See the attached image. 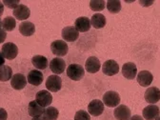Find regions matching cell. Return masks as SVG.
Returning <instances> with one entry per match:
<instances>
[{
  "instance_id": "e575fe53",
  "label": "cell",
  "mask_w": 160,
  "mask_h": 120,
  "mask_svg": "<svg viewBox=\"0 0 160 120\" xmlns=\"http://www.w3.org/2000/svg\"><path fill=\"white\" fill-rule=\"evenodd\" d=\"M130 120H144L143 119V117H141L140 115H133V116H132L131 118H130Z\"/></svg>"
},
{
  "instance_id": "cb8c5ba5",
  "label": "cell",
  "mask_w": 160,
  "mask_h": 120,
  "mask_svg": "<svg viewBox=\"0 0 160 120\" xmlns=\"http://www.w3.org/2000/svg\"><path fill=\"white\" fill-rule=\"evenodd\" d=\"M91 25L94 29H101L106 25V17L101 13H95L91 18Z\"/></svg>"
},
{
  "instance_id": "4316f807",
  "label": "cell",
  "mask_w": 160,
  "mask_h": 120,
  "mask_svg": "<svg viewBox=\"0 0 160 120\" xmlns=\"http://www.w3.org/2000/svg\"><path fill=\"white\" fill-rule=\"evenodd\" d=\"M59 115V112L56 108L54 107H48L45 109L43 117L46 120H56Z\"/></svg>"
},
{
  "instance_id": "ffe728a7",
  "label": "cell",
  "mask_w": 160,
  "mask_h": 120,
  "mask_svg": "<svg viewBox=\"0 0 160 120\" xmlns=\"http://www.w3.org/2000/svg\"><path fill=\"white\" fill-rule=\"evenodd\" d=\"M137 73V68L136 65L132 62L125 63L122 67V74L127 79H133L136 76Z\"/></svg>"
},
{
  "instance_id": "74e56055",
  "label": "cell",
  "mask_w": 160,
  "mask_h": 120,
  "mask_svg": "<svg viewBox=\"0 0 160 120\" xmlns=\"http://www.w3.org/2000/svg\"><path fill=\"white\" fill-rule=\"evenodd\" d=\"M0 27H2V21H1V19H0Z\"/></svg>"
},
{
  "instance_id": "e0dca14e",
  "label": "cell",
  "mask_w": 160,
  "mask_h": 120,
  "mask_svg": "<svg viewBox=\"0 0 160 120\" xmlns=\"http://www.w3.org/2000/svg\"><path fill=\"white\" fill-rule=\"evenodd\" d=\"M100 68H101V64H100L99 59L95 56H91L86 60L85 69L90 73H95L97 72Z\"/></svg>"
},
{
  "instance_id": "9c48e42d",
  "label": "cell",
  "mask_w": 160,
  "mask_h": 120,
  "mask_svg": "<svg viewBox=\"0 0 160 120\" xmlns=\"http://www.w3.org/2000/svg\"><path fill=\"white\" fill-rule=\"evenodd\" d=\"M113 115L117 120H130L132 112L126 105H118L113 112Z\"/></svg>"
},
{
  "instance_id": "f1b7e54d",
  "label": "cell",
  "mask_w": 160,
  "mask_h": 120,
  "mask_svg": "<svg viewBox=\"0 0 160 120\" xmlns=\"http://www.w3.org/2000/svg\"><path fill=\"white\" fill-rule=\"evenodd\" d=\"M105 6H106V2L104 0H92L90 2V8L94 12L103 11L105 9Z\"/></svg>"
},
{
  "instance_id": "d6986e66",
  "label": "cell",
  "mask_w": 160,
  "mask_h": 120,
  "mask_svg": "<svg viewBox=\"0 0 160 120\" xmlns=\"http://www.w3.org/2000/svg\"><path fill=\"white\" fill-rule=\"evenodd\" d=\"M143 117L146 120H155L156 117L160 114V110L156 105H149L146 108L143 109Z\"/></svg>"
},
{
  "instance_id": "83f0119b",
  "label": "cell",
  "mask_w": 160,
  "mask_h": 120,
  "mask_svg": "<svg viewBox=\"0 0 160 120\" xmlns=\"http://www.w3.org/2000/svg\"><path fill=\"white\" fill-rule=\"evenodd\" d=\"M106 5L108 11L111 13H118L121 11V2L119 0H109Z\"/></svg>"
},
{
  "instance_id": "5bb4252c",
  "label": "cell",
  "mask_w": 160,
  "mask_h": 120,
  "mask_svg": "<svg viewBox=\"0 0 160 120\" xmlns=\"http://www.w3.org/2000/svg\"><path fill=\"white\" fill-rule=\"evenodd\" d=\"M91 20L86 16L78 17L74 22V28L78 32H86L91 29Z\"/></svg>"
},
{
  "instance_id": "8d00e7d4",
  "label": "cell",
  "mask_w": 160,
  "mask_h": 120,
  "mask_svg": "<svg viewBox=\"0 0 160 120\" xmlns=\"http://www.w3.org/2000/svg\"><path fill=\"white\" fill-rule=\"evenodd\" d=\"M32 120H46V119L43 117V115H41V116H37V117H32Z\"/></svg>"
},
{
  "instance_id": "d6a6232c",
  "label": "cell",
  "mask_w": 160,
  "mask_h": 120,
  "mask_svg": "<svg viewBox=\"0 0 160 120\" xmlns=\"http://www.w3.org/2000/svg\"><path fill=\"white\" fill-rule=\"evenodd\" d=\"M7 118H8V113L6 110H4L3 108H0V120H7Z\"/></svg>"
},
{
  "instance_id": "8992f818",
  "label": "cell",
  "mask_w": 160,
  "mask_h": 120,
  "mask_svg": "<svg viewBox=\"0 0 160 120\" xmlns=\"http://www.w3.org/2000/svg\"><path fill=\"white\" fill-rule=\"evenodd\" d=\"M1 52H2L4 58H6L8 60H12V59H14L17 56L18 48H17V46L15 44H13L12 42H8V43H5L2 46Z\"/></svg>"
},
{
  "instance_id": "4fadbf2b",
  "label": "cell",
  "mask_w": 160,
  "mask_h": 120,
  "mask_svg": "<svg viewBox=\"0 0 160 120\" xmlns=\"http://www.w3.org/2000/svg\"><path fill=\"white\" fill-rule=\"evenodd\" d=\"M144 98L148 103L155 104L160 99V90L156 87H150L145 92Z\"/></svg>"
},
{
  "instance_id": "1f68e13d",
  "label": "cell",
  "mask_w": 160,
  "mask_h": 120,
  "mask_svg": "<svg viewBox=\"0 0 160 120\" xmlns=\"http://www.w3.org/2000/svg\"><path fill=\"white\" fill-rule=\"evenodd\" d=\"M6 37H7V32H6L3 29L0 28V44L3 43V42L5 41V40H6Z\"/></svg>"
},
{
  "instance_id": "484cf974",
  "label": "cell",
  "mask_w": 160,
  "mask_h": 120,
  "mask_svg": "<svg viewBox=\"0 0 160 120\" xmlns=\"http://www.w3.org/2000/svg\"><path fill=\"white\" fill-rule=\"evenodd\" d=\"M16 26L15 19L12 16H7L2 20V28L5 32H12Z\"/></svg>"
},
{
  "instance_id": "2e32d148",
  "label": "cell",
  "mask_w": 160,
  "mask_h": 120,
  "mask_svg": "<svg viewBox=\"0 0 160 120\" xmlns=\"http://www.w3.org/2000/svg\"><path fill=\"white\" fill-rule=\"evenodd\" d=\"M103 73L108 75V76H112L116 74L119 72V66L116 61L114 60H107V61L103 64L102 67Z\"/></svg>"
},
{
  "instance_id": "ac0fdd59",
  "label": "cell",
  "mask_w": 160,
  "mask_h": 120,
  "mask_svg": "<svg viewBox=\"0 0 160 120\" xmlns=\"http://www.w3.org/2000/svg\"><path fill=\"white\" fill-rule=\"evenodd\" d=\"M13 16L18 20H26L30 17L31 12L30 9L23 4H19L14 10H13Z\"/></svg>"
},
{
  "instance_id": "44dd1931",
  "label": "cell",
  "mask_w": 160,
  "mask_h": 120,
  "mask_svg": "<svg viewBox=\"0 0 160 120\" xmlns=\"http://www.w3.org/2000/svg\"><path fill=\"white\" fill-rule=\"evenodd\" d=\"M45 109L40 106L36 101H31L28 106V113L32 117H37V116H41L44 113Z\"/></svg>"
},
{
  "instance_id": "f35d334b",
  "label": "cell",
  "mask_w": 160,
  "mask_h": 120,
  "mask_svg": "<svg viewBox=\"0 0 160 120\" xmlns=\"http://www.w3.org/2000/svg\"><path fill=\"white\" fill-rule=\"evenodd\" d=\"M155 120H160V115H159L158 117H156V118H155Z\"/></svg>"
},
{
  "instance_id": "7a4b0ae2",
  "label": "cell",
  "mask_w": 160,
  "mask_h": 120,
  "mask_svg": "<svg viewBox=\"0 0 160 120\" xmlns=\"http://www.w3.org/2000/svg\"><path fill=\"white\" fill-rule=\"evenodd\" d=\"M51 51L56 56H65L68 53L69 47L64 40H55L51 44Z\"/></svg>"
},
{
  "instance_id": "d590c367",
  "label": "cell",
  "mask_w": 160,
  "mask_h": 120,
  "mask_svg": "<svg viewBox=\"0 0 160 120\" xmlns=\"http://www.w3.org/2000/svg\"><path fill=\"white\" fill-rule=\"evenodd\" d=\"M4 12V4L3 2L0 1V16H1Z\"/></svg>"
},
{
  "instance_id": "7402d4cb",
  "label": "cell",
  "mask_w": 160,
  "mask_h": 120,
  "mask_svg": "<svg viewBox=\"0 0 160 120\" xmlns=\"http://www.w3.org/2000/svg\"><path fill=\"white\" fill-rule=\"evenodd\" d=\"M32 63L34 66V68H36L38 71L47 69V67L49 65L48 59L43 55H34L32 58Z\"/></svg>"
},
{
  "instance_id": "52a82bcc",
  "label": "cell",
  "mask_w": 160,
  "mask_h": 120,
  "mask_svg": "<svg viewBox=\"0 0 160 120\" xmlns=\"http://www.w3.org/2000/svg\"><path fill=\"white\" fill-rule=\"evenodd\" d=\"M88 112L93 116L101 115L104 112V103L99 99H93L88 105Z\"/></svg>"
},
{
  "instance_id": "d4e9b609",
  "label": "cell",
  "mask_w": 160,
  "mask_h": 120,
  "mask_svg": "<svg viewBox=\"0 0 160 120\" xmlns=\"http://www.w3.org/2000/svg\"><path fill=\"white\" fill-rule=\"evenodd\" d=\"M12 77V70L10 66L3 65L0 67V81L6 82Z\"/></svg>"
},
{
  "instance_id": "8fae6325",
  "label": "cell",
  "mask_w": 160,
  "mask_h": 120,
  "mask_svg": "<svg viewBox=\"0 0 160 120\" xmlns=\"http://www.w3.org/2000/svg\"><path fill=\"white\" fill-rule=\"evenodd\" d=\"M79 37V32L73 26L65 27L62 30V38L67 42H74Z\"/></svg>"
},
{
  "instance_id": "277c9868",
  "label": "cell",
  "mask_w": 160,
  "mask_h": 120,
  "mask_svg": "<svg viewBox=\"0 0 160 120\" xmlns=\"http://www.w3.org/2000/svg\"><path fill=\"white\" fill-rule=\"evenodd\" d=\"M62 87V79L56 74L50 75L46 80V88L49 92H57L61 90Z\"/></svg>"
},
{
  "instance_id": "9a60e30c",
  "label": "cell",
  "mask_w": 160,
  "mask_h": 120,
  "mask_svg": "<svg viewBox=\"0 0 160 120\" xmlns=\"http://www.w3.org/2000/svg\"><path fill=\"white\" fill-rule=\"evenodd\" d=\"M136 80L140 86L142 87H149L152 80H153V76L152 74V72H150L149 71H141L136 76Z\"/></svg>"
},
{
  "instance_id": "5b68a950",
  "label": "cell",
  "mask_w": 160,
  "mask_h": 120,
  "mask_svg": "<svg viewBox=\"0 0 160 120\" xmlns=\"http://www.w3.org/2000/svg\"><path fill=\"white\" fill-rule=\"evenodd\" d=\"M35 101L43 108L49 107L52 102V95L49 91L42 90L35 94Z\"/></svg>"
},
{
  "instance_id": "6da1fadb",
  "label": "cell",
  "mask_w": 160,
  "mask_h": 120,
  "mask_svg": "<svg viewBox=\"0 0 160 120\" xmlns=\"http://www.w3.org/2000/svg\"><path fill=\"white\" fill-rule=\"evenodd\" d=\"M67 75L73 81H79L84 77L85 70L79 64H71L67 68Z\"/></svg>"
},
{
  "instance_id": "30bf717a",
  "label": "cell",
  "mask_w": 160,
  "mask_h": 120,
  "mask_svg": "<svg viewBox=\"0 0 160 120\" xmlns=\"http://www.w3.org/2000/svg\"><path fill=\"white\" fill-rule=\"evenodd\" d=\"M27 85V78L24 74L22 73H16L12 75L11 79V86L14 90H22L26 87Z\"/></svg>"
},
{
  "instance_id": "ba28073f",
  "label": "cell",
  "mask_w": 160,
  "mask_h": 120,
  "mask_svg": "<svg viewBox=\"0 0 160 120\" xmlns=\"http://www.w3.org/2000/svg\"><path fill=\"white\" fill-rule=\"evenodd\" d=\"M50 69L56 75L64 72V71L66 69L65 60H63L60 57H55V58L52 59L51 62H50Z\"/></svg>"
},
{
  "instance_id": "7c38bea8",
  "label": "cell",
  "mask_w": 160,
  "mask_h": 120,
  "mask_svg": "<svg viewBox=\"0 0 160 120\" xmlns=\"http://www.w3.org/2000/svg\"><path fill=\"white\" fill-rule=\"evenodd\" d=\"M44 79L43 73L38 70H32L27 76V81L32 86H39Z\"/></svg>"
},
{
  "instance_id": "603a6c76",
  "label": "cell",
  "mask_w": 160,
  "mask_h": 120,
  "mask_svg": "<svg viewBox=\"0 0 160 120\" xmlns=\"http://www.w3.org/2000/svg\"><path fill=\"white\" fill-rule=\"evenodd\" d=\"M19 32L24 36H31L35 32V26L30 21H24L19 25Z\"/></svg>"
},
{
  "instance_id": "3957f363",
  "label": "cell",
  "mask_w": 160,
  "mask_h": 120,
  "mask_svg": "<svg viewBox=\"0 0 160 120\" xmlns=\"http://www.w3.org/2000/svg\"><path fill=\"white\" fill-rule=\"evenodd\" d=\"M103 103L109 108L117 107L120 103V96L118 92L113 91L106 92L103 95Z\"/></svg>"
},
{
  "instance_id": "4dcf8cb0",
  "label": "cell",
  "mask_w": 160,
  "mask_h": 120,
  "mask_svg": "<svg viewBox=\"0 0 160 120\" xmlns=\"http://www.w3.org/2000/svg\"><path fill=\"white\" fill-rule=\"evenodd\" d=\"M3 4H4V6H6L8 8L14 10L20 3L18 0H13V1H11V0H5V1H3Z\"/></svg>"
},
{
  "instance_id": "836d02e7",
  "label": "cell",
  "mask_w": 160,
  "mask_h": 120,
  "mask_svg": "<svg viewBox=\"0 0 160 120\" xmlns=\"http://www.w3.org/2000/svg\"><path fill=\"white\" fill-rule=\"evenodd\" d=\"M3 65H5V58H4L2 52H0V67L3 66Z\"/></svg>"
},
{
  "instance_id": "f546056e",
  "label": "cell",
  "mask_w": 160,
  "mask_h": 120,
  "mask_svg": "<svg viewBox=\"0 0 160 120\" xmlns=\"http://www.w3.org/2000/svg\"><path fill=\"white\" fill-rule=\"evenodd\" d=\"M74 120H91V116L90 113H88V112L80 110L76 112L74 115Z\"/></svg>"
}]
</instances>
